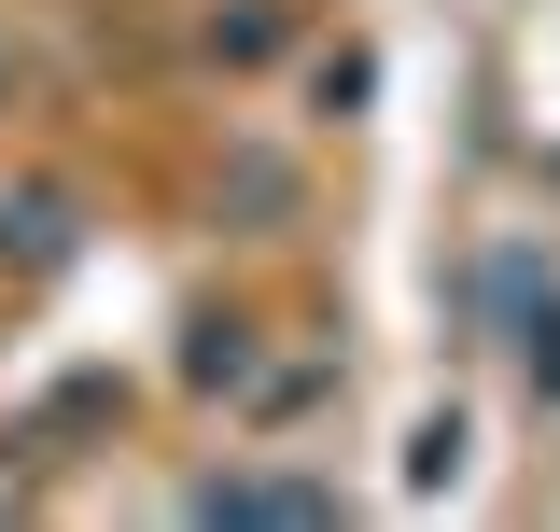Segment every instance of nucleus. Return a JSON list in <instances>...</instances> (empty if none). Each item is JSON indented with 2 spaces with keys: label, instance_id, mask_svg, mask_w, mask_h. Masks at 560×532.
<instances>
[{
  "label": "nucleus",
  "instance_id": "obj_1",
  "mask_svg": "<svg viewBox=\"0 0 560 532\" xmlns=\"http://www.w3.org/2000/svg\"><path fill=\"white\" fill-rule=\"evenodd\" d=\"M183 505H197V519H337V490H323V476H267V463H224V476H197Z\"/></svg>",
  "mask_w": 560,
  "mask_h": 532
},
{
  "label": "nucleus",
  "instance_id": "obj_2",
  "mask_svg": "<svg viewBox=\"0 0 560 532\" xmlns=\"http://www.w3.org/2000/svg\"><path fill=\"white\" fill-rule=\"evenodd\" d=\"M518 379H533V406H560V294L518 309Z\"/></svg>",
  "mask_w": 560,
  "mask_h": 532
},
{
  "label": "nucleus",
  "instance_id": "obj_3",
  "mask_svg": "<svg viewBox=\"0 0 560 532\" xmlns=\"http://www.w3.org/2000/svg\"><path fill=\"white\" fill-rule=\"evenodd\" d=\"M197 393H253V323H197Z\"/></svg>",
  "mask_w": 560,
  "mask_h": 532
},
{
  "label": "nucleus",
  "instance_id": "obj_4",
  "mask_svg": "<svg viewBox=\"0 0 560 532\" xmlns=\"http://www.w3.org/2000/svg\"><path fill=\"white\" fill-rule=\"evenodd\" d=\"M308 99H323V113H337V127H350V113L378 99V57H323V84H308Z\"/></svg>",
  "mask_w": 560,
  "mask_h": 532
}]
</instances>
